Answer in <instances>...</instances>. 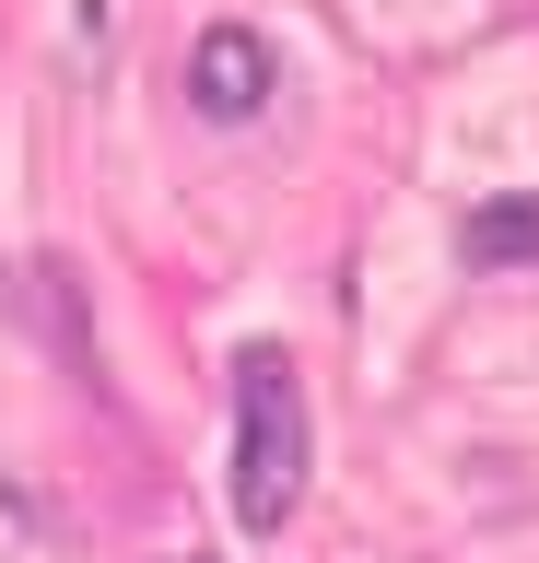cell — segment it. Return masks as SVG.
I'll return each instance as SVG.
<instances>
[{"label":"cell","instance_id":"1","mask_svg":"<svg viewBox=\"0 0 539 563\" xmlns=\"http://www.w3.org/2000/svg\"><path fill=\"white\" fill-rule=\"evenodd\" d=\"M305 457H317V422H305V376H293L282 341L235 352V528L270 540V528L305 505Z\"/></svg>","mask_w":539,"mask_h":563},{"label":"cell","instance_id":"2","mask_svg":"<svg viewBox=\"0 0 539 563\" xmlns=\"http://www.w3.org/2000/svg\"><path fill=\"white\" fill-rule=\"evenodd\" d=\"M188 106H200V118H223V130H235V118H258V106H270V47H258L247 24H212L200 47H188Z\"/></svg>","mask_w":539,"mask_h":563},{"label":"cell","instance_id":"3","mask_svg":"<svg viewBox=\"0 0 539 563\" xmlns=\"http://www.w3.org/2000/svg\"><path fill=\"white\" fill-rule=\"evenodd\" d=\"M458 258H469V271H539V188L481 200V211L458 223Z\"/></svg>","mask_w":539,"mask_h":563}]
</instances>
